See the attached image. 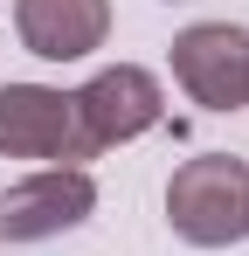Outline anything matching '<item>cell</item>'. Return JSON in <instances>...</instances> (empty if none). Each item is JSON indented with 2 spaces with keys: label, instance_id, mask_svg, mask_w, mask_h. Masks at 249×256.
<instances>
[{
  "label": "cell",
  "instance_id": "obj_1",
  "mask_svg": "<svg viewBox=\"0 0 249 256\" xmlns=\"http://www.w3.org/2000/svg\"><path fill=\"white\" fill-rule=\"evenodd\" d=\"M166 222L194 250H228L249 236V166L228 152H201L166 180Z\"/></svg>",
  "mask_w": 249,
  "mask_h": 256
},
{
  "label": "cell",
  "instance_id": "obj_4",
  "mask_svg": "<svg viewBox=\"0 0 249 256\" xmlns=\"http://www.w3.org/2000/svg\"><path fill=\"white\" fill-rule=\"evenodd\" d=\"M173 84L201 111H242L249 104V28L236 21H194L173 35Z\"/></svg>",
  "mask_w": 249,
  "mask_h": 256
},
{
  "label": "cell",
  "instance_id": "obj_5",
  "mask_svg": "<svg viewBox=\"0 0 249 256\" xmlns=\"http://www.w3.org/2000/svg\"><path fill=\"white\" fill-rule=\"evenodd\" d=\"M97 214V180L83 166H42L0 194V242H56Z\"/></svg>",
  "mask_w": 249,
  "mask_h": 256
},
{
  "label": "cell",
  "instance_id": "obj_6",
  "mask_svg": "<svg viewBox=\"0 0 249 256\" xmlns=\"http://www.w3.org/2000/svg\"><path fill=\"white\" fill-rule=\"evenodd\" d=\"M14 35L42 62H83L111 35V0H14Z\"/></svg>",
  "mask_w": 249,
  "mask_h": 256
},
{
  "label": "cell",
  "instance_id": "obj_2",
  "mask_svg": "<svg viewBox=\"0 0 249 256\" xmlns=\"http://www.w3.org/2000/svg\"><path fill=\"white\" fill-rule=\"evenodd\" d=\"M76 97V125H83V146H90V160L97 152H111V146H132V138H146L152 125H166V90L160 76L146 70V62H111V70H97Z\"/></svg>",
  "mask_w": 249,
  "mask_h": 256
},
{
  "label": "cell",
  "instance_id": "obj_3",
  "mask_svg": "<svg viewBox=\"0 0 249 256\" xmlns=\"http://www.w3.org/2000/svg\"><path fill=\"white\" fill-rule=\"evenodd\" d=\"M0 152L83 166L90 146H83V125H76V97L56 84H0Z\"/></svg>",
  "mask_w": 249,
  "mask_h": 256
}]
</instances>
